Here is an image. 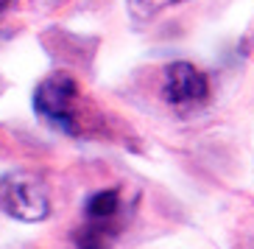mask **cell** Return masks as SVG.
I'll return each mask as SVG.
<instances>
[{
    "label": "cell",
    "mask_w": 254,
    "mask_h": 249,
    "mask_svg": "<svg viewBox=\"0 0 254 249\" xmlns=\"http://www.w3.org/2000/svg\"><path fill=\"white\" fill-rule=\"evenodd\" d=\"M0 210L25 224L45 221L51 216L45 182L31 171H6L0 176Z\"/></svg>",
    "instance_id": "1"
},
{
    "label": "cell",
    "mask_w": 254,
    "mask_h": 249,
    "mask_svg": "<svg viewBox=\"0 0 254 249\" xmlns=\"http://www.w3.org/2000/svg\"><path fill=\"white\" fill-rule=\"evenodd\" d=\"M75 104H78V84L67 73H53L45 82H39L34 92V109L45 121L59 126L62 132L75 135Z\"/></svg>",
    "instance_id": "2"
},
{
    "label": "cell",
    "mask_w": 254,
    "mask_h": 249,
    "mask_svg": "<svg viewBox=\"0 0 254 249\" xmlns=\"http://www.w3.org/2000/svg\"><path fill=\"white\" fill-rule=\"evenodd\" d=\"M162 95L179 112L198 109L209 101V79L204 70H198L190 62H173L171 68L165 70Z\"/></svg>",
    "instance_id": "3"
},
{
    "label": "cell",
    "mask_w": 254,
    "mask_h": 249,
    "mask_svg": "<svg viewBox=\"0 0 254 249\" xmlns=\"http://www.w3.org/2000/svg\"><path fill=\"white\" fill-rule=\"evenodd\" d=\"M87 219L90 221H112L120 210V190L118 188H106L98 190L87 199Z\"/></svg>",
    "instance_id": "4"
},
{
    "label": "cell",
    "mask_w": 254,
    "mask_h": 249,
    "mask_svg": "<svg viewBox=\"0 0 254 249\" xmlns=\"http://www.w3.org/2000/svg\"><path fill=\"white\" fill-rule=\"evenodd\" d=\"M115 238V230L109 221H90L75 233V247L78 249H109V241Z\"/></svg>",
    "instance_id": "5"
},
{
    "label": "cell",
    "mask_w": 254,
    "mask_h": 249,
    "mask_svg": "<svg viewBox=\"0 0 254 249\" xmlns=\"http://www.w3.org/2000/svg\"><path fill=\"white\" fill-rule=\"evenodd\" d=\"M173 3H185V0H128V8L137 20H151L154 14H159L162 8L173 6Z\"/></svg>",
    "instance_id": "6"
}]
</instances>
